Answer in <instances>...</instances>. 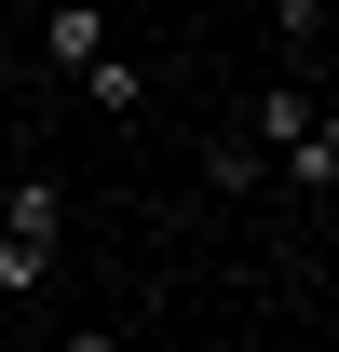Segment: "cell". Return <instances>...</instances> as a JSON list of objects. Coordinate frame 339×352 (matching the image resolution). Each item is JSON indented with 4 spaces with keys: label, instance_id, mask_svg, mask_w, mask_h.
<instances>
[{
    "label": "cell",
    "instance_id": "6da1fadb",
    "mask_svg": "<svg viewBox=\"0 0 339 352\" xmlns=\"http://www.w3.org/2000/svg\"><path fill=\"white\" fill-rule=\"evenodd\" d=\"M41 54L54 68H95L109 54V0H41Z\"/></svg>",
    "mask_w": 339,
    "mask_h": 352
},
{
    "label": "cell",
    "instance_id": "7a4b0ae2",
    "mask_svg": "<svg viewBox=\"0 0 339 352\" xmlns=\"http://www.w3.org/2000/svg\"><path fill=\"white\" fill-rule=\"evenodd\" d=\"M0 230H28V244H68V190H54V176H14V190H0Z\"/></svg>",
    "mask_w": 339,
    "mask_h": 352
},
{
    "label": "cell",
    "instance_id": "3957f363",
    "mask_svg": "<svg viewBox=\"0 0 339 352\" xmlns=\"http://www.w3.org/2000/svg\"><path fill=\"white\" fill-rule=\"evenodd\" d=\"M82 95L109 109V122H136V109H150V68H136V54H95V68H82Z\"/></svg>",
    "mask_w": 339,
    "mask_h": 352
},
{
    "label": "cell",
    "instance_id": "277c9868",
    "mask_svg": "<svg viewBox=\"0 0 339 352\" xmlns=\"http://www.w3.org/2000/svg\"><path fill=\"white\" fill-rule=\"evenodd\" d=\"M271 41H285V68L312 82V41H326V0H271Z\"/></svg>",
    "mask_w": 339,
    "mask_h": 352
},
{
    "label": "cell",
    "instance_id": "5b68a950",
    "mask_svg": "<svg viewBox=\"0 0 339 352\" xmlns=\"http://www.w3.org/2000/svg\"><path fill=\"white\" fill-rule=\"evenodd\" d=\"M0 285L28 298V285H54V244H28V230H0Z\"/></svg>",
    "mask_w": 339,
    "mask_h": 352
},
{
    "label": "cell",
    "instance_id": "8992f818",
    "mask_svg": "<svg viewBox=\"0 0 339 352\" xmlns=\"http://www.w3.org/2000/svg\"><path fill=\"white\" fill-rule=\"evenodd\" d=\"M68 352H123V325H68Z\"/></svg>",
    "mask_w": 339,
    "mask_h": 352
}]
</instances>
